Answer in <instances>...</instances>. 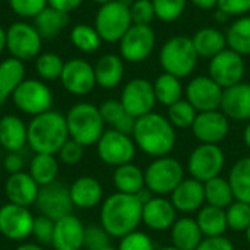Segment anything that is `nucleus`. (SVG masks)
<instances>
[{"label":"nucleus","mask_w":250,"mask_h":250,"mask_svg":"<svg viewBox=\"0 0 250 250\" xmlns=\"http://www.w3.org/2000/svg\"><path fill=\"white\" fill-rule=\"evenodd\" d=\"M142 207L136 195L116 192L110 195L101 205L100 224L116 239H122L133 231L142 223Z\"/></svg>","instance_id":"f257e3e1"},{"label":"nucleus","mask_w":250,"mask_h":250,"mask_svg":"<svg viewBox=\"0 0 250 250\" xmlns=\"http://www.w3.org/2000/svg\"><path fill=\"white\" fill-rule=\"evenodd\" d=\"M132 138L136 148L155 158L167 157L176 145L174 126L166 116L154 111L136 119Z\"/></svg>","instance_id":"f03ea898"},{"label":"nucleus","mask_w":250,"mask_h":250,"mask_svg":"<svg viewBox=\"0 0 250 250\" xmlns=\"http://www.w3.org/2000/svg\"><path fill=\"white\" fill-rule=\"evenodd\" d=\"M69 138L66 116L54 110L32 117L28 125V145L35 154L57 155Z\"/></svg>","instance_id":"7ed1b4c3"},{"label":"nucleus","mask_w":250,"mask_h":250,"mask_svg":"<svg viewBox=\"0 0 250 250\" xmlns=\"http://www.w3.org/2000/svg\"><path fill=\"white\" fill-rule=\"evenodd\" d=\"M66 123L70 139L88 148L97 145L104 130V120L100 107L89 103L75 104L66 114Z\"/></svg>","instance_id":"20e7f679"},{"label":"nucleus","mask_w":250,"mask_h":250,"mask_svg":"<svg viewBox=\"0 0 250 250\" xmlns=\"http://www.w3.org/2000/svg\"><path fill=\"white\" fill-rule=\"evenodd\" d=\"M199 56L195 50L192 38L177 35L164 42L160 50V64L166 73L179 79L188 78L198 64Z\"/></svg>","instance_id":"39448f33"},{"label":"nucleus","mask_w":250,"mask_h":250,"mask_svg":"<svg viewBox=\"0 0 250 250\" xmlns=\"http://www.w3.org/2000/svg\"><path fill=\"white\" fill-rule=\"evenodd\" d=\"M145 188L155 196L171 195V192L185 179V170L180 161L171 157L155 158L144 171Z\"/></svg>","instance_id":"423d86ee"},{"label":"nucleus","mask_w":250,"mask_h":250,"mask_svg":"<svg viewBox=\"0 0 250 250\" xmlns=\"http://www.w3.org/2000/svg\"><path fill=\"white\" fill-rule=\"evenodd\" d=\"M133 25L127 6L114 0L103 4L95 16V29L103 41L117 42Z\"/></svg>","instance_id":"0eeeda50"},{"label":"nucleus","mask_w":250,"mask_h":250,"mask_svg":"<svg viewBox=\"0 0 250 250\" xmlns=\"http://www.w3.org/2000/svg\"><path fill=\"white\" fill-rule=\"evenodd\" d=\"M12 100L22 113L34 117L51 110L53 105L51 89L38 79H23L15 89Z\"/></svg>","instance_id":"6e6552de"},{"label":"nucleus","mask_w":250,"mask_h":250,"mask_svg":"<svg viewBox=\"0 0 250 250\" xmlns=\"http://www.w3.org/2000/svg\"><path fill=\"white\" fill-rule=\"evenodd\" d=\"M97 154L104 164L116 168L132 163L136 154V145L130 135L110 129L105 130L97 142Z\"/></svg>","instance_id":"1a4fd4ad"},{"label":"nucleus","mask_w":250,"mask_h":250,"mask_svg":"<svg viewBox=\"0 0 250 250\" xmlns=\"http://www.w3.org/2000/svg\"><path fill=\"white\" fill-rule=\"evenodd\" d=\"M41 41L35 26L26 22L12 23L6 29V48L13 59L22 63L40 56Z\"/></svg>","instance_id":"9d476101"},{"label":"nucleus","mask_w":250,"mask_h":250,"mask_svg":"<svg viewBox=\"0 0 250 250\" xmlns=\"http://www.w3.org/2000/svg\"><path fill=\"white\" fill-rule=\"evenodd\" d=\"M226 157L218 145L201 144L196 146L188 160V171L190 176L202 183L218 177L224 168Z\"/></svg>","instance_id":"9b49d317"},{"label":"nucleus","mask_w":250,"mask_h":250,"mask_svg":"<svg viewBox=\"0 0 250 250\" xmlns=\"http://www.w3.org/2000/svg\"><path fill=\"white\" fill-rule=\"evenodd\" d=\"M155 41L151 25H132L119 41L120 57L130 63H141L152 54Z\"/></svg>","instance_id":"f8f14e48"},{"label":"nucleus","mask_w":250,"mask_h":250,"mask_svg":"<svg viewBox=\"0 0 250 250\" xmlns=\"http://www.w3.org/2000/svg\"><path fill=\"white\" fill-rule=\"evenodd\" d=\"M120 103L125 110L135 119L152 113L157 104L152 82L144 78H135L129 81L122 91Z\"/></svg>","instance_id":"ddd939ff"},{"label":"nucleus","mask_w":250,"mask_h":250,"mask_svg":"<svg viewBox=\"0 0 250 250\" xmlns=\"http://www.w3.org/2000/svg\"><path fill=\"white\" fill-rule=\"evenodd\" d=\"M246 70L245 59L231 48H226L209 60V78H212L223 89L237 85L243 81Z\"/></svg>","instance_id":"4468645a"},{"label":"nucleus","mask_w":250,"mask_h":250,"mask_svg":"<svg viewBox=\"0 0 250 250\" xmlns=\"http://www.w3.org/2000/svg\"><path fill=\"white\" fill-rule=\"evenodd\" d=\"M34 218L29 208L9 202L0 207V234L12 242H22L32 236Z\"/></svg>","instance_id":"2eb2a0df"},{"label":"nucleus","mask_w":250,"mask_h":250,"mask_svg":"<svg viewBox=\"0 0 250 250\" xmlns=\"http://www.w3.org/2000/svg\"><path fill=\"white\" fill-rule=\"evenodd\" d=\"M224 89L209 76H196L186 86V100L198 113L220 110Z\"/></svg>","instance_id":"dca6fc26"},{"label":"nucleus","mask_w":250,"mask_h":250,"mask_svg":"<svg viewBox=\"0 0 250 250\" xmlns=\"http://www.w3.org/2000/svg\"><path fill=\"white\" fill-rule=\"evenodd\" d=\"M35 205L41 212V215H45L54 221L72 214L73 209L69 188H66L59 182L40 188V193Z\"/></svg>","instance_id":"f3484780"},{"label":"nucleus","mask_w":250,"mask_h":250,"mask_svg":"<svg viewBox=\"0 0 250 250\" xmlns=\"http://www.w3.org/2000/svg\"><path fill=\"white\" fill-rule=\"evenodd\" d=\"M60 81L63 88L73 95H86L97 85L94 66L82 59H72L66 62Z\"/></svg>","instance_id":"a211bd4d"},{"label":"nucleus","mask_w":250,"mask_h":250,"mask_svg":"<svg viewBox=\"0 0 250 250\" xmlns=\"http://www.w3.org/2000/svg\"><path fill=\"white\" fill-rule=\"evenodd\" d=\"M229 130V119L221 110L198 113L192 125V132L201 144L218 145L221 141L227 138Z\"/></svg>","instance_id":"6ab92c4d"},{"label":"nucleus","mask_w":250,"mask_h":250,"mask_svg":"<svg viewBox=\"0 0 250 250\" xmlns=\"http://www.w3.org/2000/svg\"><path fill=\"white\" fill-rule=\"evenodd\" d=\"M40 193V185L29 176L28 171L9 174L4 183V195L10 204L29 208L35 205Z\"/></svg>","instance_id":"aec40b11"},{"label":"nucleus","mask_w":250,"mask_h":250,"mask_svg":"<svg viewBox=\"0 0 250 250\" xmlns=\"http://www.w3.org/2000/svg\"><path fill=\"white\" fill-rule=\"evenodd\" d=\"M177 209L170 199L164 196H152L142 207V223L154 231H166L176 223Z\"/></svg>","instance_id":"412c9836"},{"label":"nucleus","mask_w":250,"mask_h":250,"mask_svg":"<svg viewBox=\"0 0 250 250\" xmlns=\"http://www.w3.org/2000/svg\"><path fill=\"white\" fill-rule=\"evenodd\" d=\"M85 226L76 215H66L56 221L51 246L56 250H81L83 248Z\"/></svg>","instance_id":"4be33fe9"},{"label":"nucleus","mask_w":250,"mask_h":250,"mask_svg":"<svg viewBox=\"0 0 250 250\" xmlns=\"http://www.w3.org/2000/svg\"><path fill=\"white\" fill-rule=\"evenodd\" d=\"M220 110L227 116L229 120H250V83L240 82L226 88Z\"/></svg>","instance_id":"5701e85b"},{"label":"nucleus","mask_w":250,"mask_h":250,"mask_svg":"<svg viewBox=\"0 0 250 250\" xmlns=\"http://www.w3.org/2000/svg\"><path fill=\"white\" fill-rule=\"evenodd\" d=\"M170 201L177 209V212L189 214L198 211L204 207L205 202V189L204 183L190 177L183 179L182 183L171 192Z\"/></svg>","instance_id":"b1692460"},{"label":"nucleus","mask_w":250,"mask_h":250,"mask_svg":"<svg viewBox=\"0 0 250 250\" xmlns=\"http://www.w3.org/2000/svg\"><path fill=\"white\" fill-rule=\"evenodd\" d=\"M28 145V125L15 116L7 114L0 119V146L7 152H21Z\"/></svg>","instance_id":"393cba45"},{"label":"nucleus","mask_w":250,"mask_h":250,"mask_svg":"<svg viewBox=\"0 0 250 250\" xmlns=\"http://www.w3.org/2000/svg\"><path fill=\"white\" fill-rule=\"evenodd\" d=\"M73 207L81 209H91L103 199V186L92 176L78 177L69 188Z\"/></svg>","instance_id":"a878e982"},{"label":"nucleus","mask_w":250,"mask_h":250,"mask_svg":"<svg viewBox=\"0 0 250 250\" xmlns=\"http://www.w3.org/2000/svg\"><path fill=\"white\" fill-rule=\"evenodd\" d=\"M97 85L104 89L116 88L125 76L123 59L117 54H104L94 66Z\"/></svg>","instance_id":"bb28decb"},{"label":"nucleus","mask_w":250,"mask_h":250,"mask_svg":"<svg viewBox=\"0 0 250 250\" xmlns=\"http://www.w3.org/2000/svg\"><path fill=\"white\" fill-rule=\"evenodd\" d=\"M192 42L195 45L198 56L209 60L227 48L226 32L212 26L201 28L199 31H196L195 35L192 37Z\"/></svg>","instance_id":"cd10ccee"},{"label":"nucleus","mask_w":250,"mask_h":250,"mask_svg":"<svg viewBox=\"0 0 250 250\" xmlns=\"http://www.w3.org/2000/svg\"><path fill=\"white\" fill-rule=\"evenodd\" d=\"M170 230H171L173 246L180 250H196L204 239V234L196 220L190 217H183L180 220H176V223Z\"/></svg>","instance_id":"c85d7f7f"},{"label":"nucleus","mask_w":250,"mask_h":250,"mask_svg":"<svg viewBox=\"0 0 250 250\" xmlns=\"http://www.w3.org/2000/svg\"><path fill=\"white\" fill-rule=\"evenodd\" d=\"M100 113L103 116L104 123L110 125L111 129H114V130H117L120 133L132 136L136 119L133 116H130L125 110L120 100H107V101H104L100 105Z\"/></svg>","instance_id":"c756f323"},{"label":"nucleus","mask_w":250,"mask_h":250,"mask_svg":"<svg viewBox=\"0 0 250 250\" xmlns=\"http://www.w3.org/2000/svg\"><path fill=\"white\" fill-rule=\"evenodd\" d=\"M113 183L120 193L126 195H138L142 189H145V174L141 167L129 163L114 168Z\"/></svg>","instance_id":"7c9ffc66"},{"label":"nucleus","mask_w":250,"mask_h":250,"mask_svg":"<svg viewBox=\"0 0 250 250\" xmlns=\"http://www.w3.org/2000/svg\"><path fill=\"white\" fill-rule=\"evenodd\" d=\"M25 79L23 63L10 57L0 63V107L13 95L18 85Z\"/></svg>","instance_id":"2f4dec72"},{"label":"nucleus","mask_w":250,"mask_h":250,"mask_svg":"<svg viewBox=\"0 0 250 250\" xmlns=\"http://www.w3.org/2000/svg\"><path fill=\"white\" fill-rule=\"evenodd\" d=\"M196 223L204 234V237L224 236L229 229L226 209L215 208L211 205H204L196 217Z\"/></svg>","instance_id":"473e14b6"},{"label":"nucleus","mask_w":250,"mask_h":250,"mask_svg":"<svg viewBox=\"0 0 250 250\" xmlns=\"http://www.w3.org/2000/svg\"><path fill=\"white\" fill-rule=\"evenodd\" d=\"M29 176L40 185V188L57 182L59 176V160L50 154H35L29 161Z\"/></svg>","instance_id":"72a5a7b5"},{"label":"nucleus","mask_w":250,"mask_h":250,"mask_svg":"<svg viewBox=\"0 0 250 250\" xmlns=\"http://www.w3.org/2000/svg\"><path fill=\"white\" fill-rule=\"evenodd\" d=\"M69 15L47 6L41 13L34 18V26L41 35V38L57 37L67 25Z\"/></svg>","instance_id":"f704fd0d"},{"label":"nucleus","mask_w":250,"mask_h":250,"mask_svg":"<svg viewBox=\"0 0 250 250\" xmlns=\"http://www.w3.org/2000/svg\"><path fill=\"white\" fill-rule=\"evenodd\" d=\"M227 180L231 186L234 199L250 205V157H243L236 161Z\"/></svg>","instance_id":"c9c22d12"},{"label":"nucleus","mask_w":250,"mask_h":250,"mask_svg":"<svg viewBox=\"0 0 250 250\" xmlns=\"http://www.w3.org/2000/svg\"><path fill=\"white\" fill-rule=\"evenodd\" d=\"M204 189H205L207 205L221 208V209H227L236 201L229 180L221 177V176L205 182Z\"/></svg>","instance_id":"e433bc0d"},{"label":"nucleus","mask_w":250,"mask_h":250,"mask_svg":"<svg viewBox=\"0 0 250 250\" xmlns=\"http://www.w3.org/2000/svg\"><path fill=\"white\" fill-rule=\"evenodd\" d=\"M227 47L240 56H250V15L239 16L234 21L227 32Z\"/></svg>","instance_id":"4c0bfd02"},{"label":"nucleus","mask_w":250,"mask_h":250,"mask_svg":"<svg viewBox=\"0 0 250 250\" xmlns=\"http://www.w3.org/2000/svg\"><path fill=\"white\" fill-rule=\"evenodd\" d=\"M152 85H154L157 103H160L166 107H170L174 103L182 100L183 86H182V82L179 78L164 72L163 75H160L155 79V82Z\"/></svg>","instance_id":"58836bf2"},{"label":"nucleus","mask_w":250,"mask_h":250,"mask_svg":"<svg viewBox=\"0 0 250 250\" xmlns=\"http://www.w3.org/2000/svg\"><path fill=\"white\" fill-rule=\"evenodd\" d=\"M70 40H72V44L83 53L97 51L103 42L95 26H89L85 23H79L73 26V29L70 31Z\"/></svg>","instance_id":"ea45409f"},{"label":"nucleus","mask_w":250,"mask_h":250,"mask_svg":"<svg viewBox=\"0 0 250 250\" xmlns=\"http://www.w3.org/2000/svg\"><path fill=\"white\" fill-rule=\"evenodd\" d=\"M64 67V62L56 53H42L37 57L35 69L41 81H56L60 79Z\"/></svg>","instance_id":"a19ab883"},{"label":"nucleus","mask_w":250,"mask_h":250,"mask_svg":"<svg viewBox=\"0 0 250 250\" xmlns=\"http://www.w3.org/2000/svg\"><path fill=\"white\" fill-rule=\"evenodd\" d=\"M196 116H198V111L195 110V107L188 100H183V98L174 103L173 105H170L168 113H167L168 122L174 127H179V129L192 127Z\"/></svg>","instance_id":"79ce46f5"},{"label":"nucleus","mask_w":250,"mask_h":250,"mask_svg":"<svg viewBox=\"0 0 250 250\" xmlns=\"http://www.w3.org/2000/svg\"><path fill=\"white\" fill-rule=\"evenodd\" d=\"M227 224L229 229L237 233H246V230L250 227V205L234 201L227 209Z\"/></svg>","instance_id":"37998d69"},{"label":"nucleus","mask_w":250,"mask_h":250,"mask_svg":"<svg viewBox=\"0 0 250 250\" xmlns=\"http://www.w3.org/2000/svg\"><path fill=\"white\" fill-rule=\"evenodd\" d=\"M157 19L166 23L177 21L188 4V0H152Z\"/></svg>","instance_id":"c03bdc74"},{"label":"nucleus","mask_w":250,"mask_h":250,"mask_svg":"<svg viewBox=\"0 0 250 250\" xmlns=\"http://www.w3.org/2000/svg\"><path fill=\"white\" fill-rule=\"evenodd\" d=\"M111 236L104 230L101 224H89L85 227L83 248L88 250H101L110 246Z\"/></svg>","instance_id":"a18cd8bd"},{"label":"nucleus","mask_w":250,"mask_h":250,"mask_svg":"<svg viewBox=\"0 0 250 250\" xmlns=\"http://www.w3.org/2000/svg\"><path fill=\"white\" fill-rule=\"evenodd\" d=\"M129 10L133 25H151L157 18L152 0H135Z\"/></svg>","instance_id":"49530a36"},{"label":"nucleus","mask_w":250,"mask_h":250,"mask_svg":"<svg viewBox=\"0 0 250 250\" xmlns=\"http://www.w3.org/2000/svg\"><path fill=\"white\" fill-rule=\"evenodd\" d=\"M54 224L56 221L45 215H38L34 218L32 236L37 239L38 245H51L54 236Z\"/></svg>","instance_id":"de8ad7c7"},{"label":"nucleus","mask_w":250,"mask_h":250,"mask_svg":"<svg viewBox=\"0 0 250 250\" xmlns=\"http://www.w3.org/2000/svg\"><path fill=\"white\" fill-rule=\"evenodd\" d=\"M10 9L21 18H35L47 6V0H9Z\"/></svg>","instance_id":"09e8293b"},{"label":"nucleus","mask_w":250,"mask_h":250,"mask_svg":"<svg viewBox=\"0 0 250 250\" xmlns=\"http://www.w3.org/2000/svg\"><path fill=\"white\" fill-rule=\"evenodd\" d=\"M119 250H157L154 246L152 239L142 233V231H133L125 237L120 239L119 243Z\"/></svg>","instance_id":"8fccbe9b"},{"label":"nucleus","mask_w":250,"mask_h":250,"mask_svg":"<svg viewBox=\"0 0 250 250\" xmlns=\"http://www.w3.org/2000/svg\"><path fill=\"white\" fill-rule=\"evenodd\" d=\"M83 151H85V146H82L79 142H76V141L69 138L64 142V145L59 149L57 157H59V160L63 164L75 166V164H78L83 158Z\"/></svg>","instance_id":"3c124183"},{"label":"nucleus","mask_w":250,"mask_h":250,"mask_svg":"<svg viewBox=\"0 0 250 250\" xmlns=\"http://www.w3.org/2000/svg\"><path fill=\"white\" fill-rule=\"evenodd\" d=\"M217 9L227 16H245L250 12V0H218Z\"/></svg>","instance_id":"603ef678"},{"label":"nucleus","mask_w":250,"mask_h":250,"mask_svg":"<svg viewBox=\"0 0 250 250\" xmlns=\"http://www.w3.org/2000/svg\"><path fill=\"white\" fill-rule=\"evenodd\" d=\"M196 250H236L234 245L224 236L204 237Z\"/></svg>","instance_id":"864d4df0"},{"label":"nucleus","mask_w":250,"mask_h":250,"mask_svg":"<svg viewBox=\"0 0 250 250\" xmlns=\"http://www.w3.org/2000/svg\"><path fill=\"white\" fill-rule=\"evenodd\" d=\"M3 167L9 174L23 171V158L21 152H7V155L3 160Z\"/></svg>","instance_id":"5fc2aeb1"},{"label":"nucleus","mask_w":250,"mask_h":250,"mask_svg":"<svg viewBox=\"0 0 250 250\" xmlns=\"http://www.w3.org/2000/svg\"><path fill=\"white\" fill-rule=\"evenodd\" d=\"M47 3H48L50 7L69 15L70 12L78 9L83 3V0H47Z\"/></svg>","instance_id":"6e6d98bb"},{"label":"nucleus","mask_w":250,"mask_h":250,"mask_svg":"<svg viewBox=\"0 0 250 250\" xmlns=\"http://www.w3.org/2000/svg\"><path fill=\"white\" fill-rule=\"evenodd\" d=\"M188 1H190L195 7H198L201 10L217 9V3H218V0H188Z\"/></svg>","instance_id":"4d7b16f0"},{"label":"nucleus","mask_w":250,"mask_h":250,"mask_svg":"<svg viewBox=\"0 0 250 250\" xmlns=\"http://www.w3.org/2000/svg\"><path fill=\"white\" fill-rule=\"evenodd\" d=\"M16 250H45L41 245L38 243H22L21 246H18Z\"/></svg>","instance_id":"13d9d810"},{"label":"nucleus","mask_w":250,"mask_h":250,"mask_svg":"<svg viewBox=\"0 0 250 250\" xmlns=\"http://www.w3.org/2000/svg\"><path fill=\"white\" fill-rule=\"evenodd\" d=\"M243 141H245V145L250 149V122L243 130Z\"/></svg>","instance_id":"bf43d9fd"},{"label":"nucleus","mask_w":250,"mask_h":250,"mask_svg":"<svg viewBox=\"0 0 250 250\" xmlns=\"http://www.w3.org/2000/svg\"><path fill=\"white\" fill-rule=\"evenodd\" d=\"M6 48V31L0 26V53Z\"/></svg>","instance_id":"052dcab7"},{"label":"nucleus","mask_w":250,"mask_h":250,"mask_svg":"<svg viewBox=\"0 0 250 250\" xmlns=\"http://www.w3.org/2000/svg\"><path fill=\"white\" fill-rule=\"evenodd\" d=\"M117 1H120L122 4H125V6H127V7H130V6L133 4V1H135V0H117Z\"/></svg>","instance_id":"680f3d73"},{"label":"nucleus","mask_w":250,"mask_h":250,"mask_svg":"<svg viewBox=\"0 0 250 250\" xmlns=\"http://www.w3.org/2000/svg\"><path fill=\"white\" fill-rule=\"evenodd\" d=\"M92 1H95V3H98V4H107V3H111V1H114V0H92Z\"/></svg>","instance_id":"e2e57ef3"},{"label":"nucleus","mask_w":250,"mask_h":250,"mask_svg":"<svg viewBox=\"0 0 250 250\" xmlns=\"http://www.w3.org/2000/svg\"><path fill=\"white\" fill-rule=\"evenodd\" d=\"M157 250H180V249H177L176 246H164V248H160V249H157Z\"/></svg>","instance_id":"0e129e2a"},{"label":"nucleus","mask_w":250,"mask_h":250,"mask_svg":"<svg viewBox=\"0 0 250 250\" xmlns=\"http://www.w3.org/2000/svg\"><path fill=\"white\" fill-rule=\"evenodd\" d=\"M246 240H248V243L250 245V227L246 230Z\"/></svg>","instance_id":"69168bd1"},{"label":"nucleus","mask_w":250,"mask_h":250,"mask_svg":"<svg viewBox=\"0 0 250 250\" xmlns=\"http://www.w3.org/2000/svg\"><path fill=\"white\" fill-rule=\"evenodd\" d=\"M101 250H119L117 248H113L111 245L110 246H107V248H104V249H101Z\"/></svg>","instance_id":"338daca9"}]
</instances>
